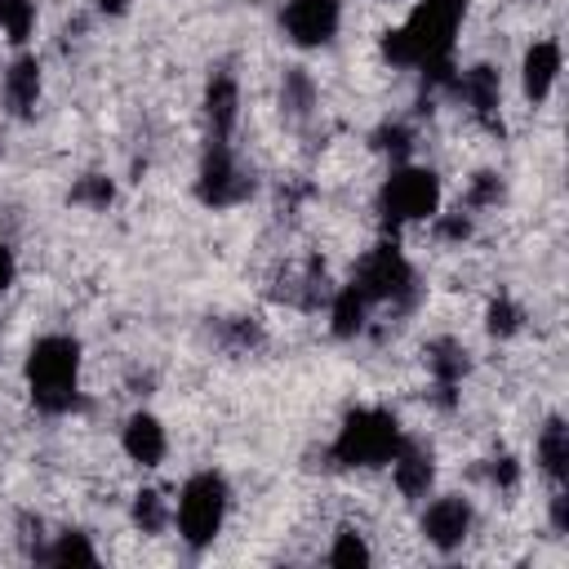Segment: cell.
<instances>
[{
  "instance_id": "obj_16",
  "label": "cell",
  "mask_w": 569,
  "mask_h": 569,
  "mask_svg": "<svg viewBox=\"0 0 569 569\" xmlns=\"http://www.w3.org/2000/svg\"><path fill=\"white\" fill-rule=\"evenodd\" d=\"M427 369H431V378H436L440 391H453L462 382V373H467V347L458 338L427 342Z\"/></svg>"
},
{
  "instance_id": "obj_9",
  "label": "cell",
  "mask_w": 569,
  "mask_h": 569,
  "mask_svg": "<svg viewBox=\"0 0 569 569\" xmlns=\"http://www.w3.org/2000/svg\"><path fill=\"white\" fill-rule=\"evenodd\" d=\"M422 533H427V542L440 547V551L462 547L467 533H471V502H467L462 493H445V498H436V502L422 511Z\"/></svg>"
},
{
  "instance_id": "obj_24",
  "label": "cell",
  "mask_w": 569,
  "mask_h": 569,
  "mask_svg": "<svg viewBox=\"0 0 569 569\" xmlns=\"http://www.w3.org/2000/svg\"><path fill=\"white\" fill-rule=\"evenodd\" d=\"M71 200H80V204H89V209H107V204H111V182H107L102 173H84V178L76 182Z\"/></svg>"
},
{
  "instance_id": "obj_32",
  "label": "cell",
  "mask_w": 569,
  "mask_h": 569,
  "mask_svg": "<svg viewBox=\"0 0 569 569\" xmlns=\"http://www.w3.org/2000/svg\"><path fill=\"white\" fill-rule=\"evenodd\" d=\"M98 9H102V13H124L129 0H98Z\"/></svg>"
},
{
  "instance_id": "obj_11",
  "label": "cell",
  "mask_w": 569,
  "mask_h": 569,
  "mask_svg": "<svg viewBox=\"0 0 569 569\" xmlns=\"http://www.w3.org/2000/svg\"><path fill=\"white\" fill-rule=\"evenodd\" d=\"M204 120H209V133H213L218 142L231 138V129H236V120H240V84H236V76L218 71V76L209 80V89H204Z\"/></svg>"
},
{
  "instance_id": "obj_10",
  "label": "cell",
  "mask_w": 569,
  "mask_h": 569,
  "mask_svg": "<svg viewBox=\"0 0 569 569\" xmlns=\"http://www.w3.org/2000/svg\"><path fill=\"white\" fill-rule=\"evenodd\" d=\"M387 467H391V480L405 498H427V489L436 485V458L418 440H400V449L391 453Z\"/></svg>"
},
{
  "instance_id": "obj_31",
  "label": "cell",
  "mask_w": 569,
  "mask_h": 569,
  "mask_svg": "<svg viewBox=\"0 0 569 569\" xmlns=\"http://www.w3.org/2000/svg\"><path fill=\"white\" fill-rule=\"evenodd\" d=\"M13 276H18V262H13V249L0 240V289H9L13 284Z\"/></svg>"
},
{
  "instance_id": "obj_12",
  "label": "cell",
  "mask_w": 569,
  "mask_h": 569,
  "mask_svg": "<svg viewBox=\"0 0 569 569\" xmlns=\"http://www.w3.org/2000/svg\"><path fill=\"white\" fill-rule=\"evenodd\" d=\"M120 445H124V453H129L133 462H142V467H156V462L169 453V436H164V427H160L156 413H133V418L124 422V431H120Z\"/></svg>"
},
{
  "instance_id": "obj_6",
  "label": "cell",
  "mask_w": 569,
  "mask_h": 569,
  "mask_svg": "<svg viewBox=\"0 0 569 569\" xmlns=\"http://www.w3.org/2000/svg\"><path fill=\"white\" fill-rule=\"evenodd\" d=\"M227 516V480L218 471H196L178 493V533L187 547H209Z\"/></svg>"
},
{
  "instance_id": "obj_27",
  "label": "cell",
  "mask_w": 569,
  "mask_h": 569,
  "mask_svg": "<svg viewBox=\"0 0 569 569\" xmlns=\"http://www.w3.org/2000/svg\"><path fill=\"white\" fill-rule=\"evenodd\" d=\"M498 196H502V182H498V173H476L467 204H471V209H485V204H493Z\"/></svg>"
},
{
  "instance_id": "obj_25",
  "label": "cell",
  "mask_w": 569,
  "mask_h": 569,
  "mask_svg": "<svg viewBox=\"0 0 569 569\" xmlns=\"http://www.w3.org/2000/svg\"><path fill=\"white\" fill-rule=\"evenodd\" d=\"M485 325H489L493 338H511L520 329V307L511 298H498V302H489V320Z\"/></svg>"
},
{
  "instance_id": "obj_7",
  "label": "cell",
  "mask_w": 569,
  "mask_h": 569,
  "mask_svg": "<svg viewBox=\"0 0 569 569\" xmlns=\"http://www.w3.org/2000/svg\"><path fill=\"white\" fill-rule=\"evenodd\" d=\"M249 191H253V178H244V169L236 164L231 147L218 142V138H209V151H204V160H200V178H196V196H200V204H209V209H227V204H240Z\"/></svg>"
},
{
  "instance_id": "obj_18",
  "label": "cell",
  "mask_w": 569,
  "mask_h": 569,
  "mask_svg": "<svg viewBox=\"0 0 569 569\" xmlns=\"http://www.w3.org/2000/svg\"><path fill=\"white\" fill-rule=\"evenodd\" d=\"M365 320H369L365 293H360L356 284H342V289L333 293V307H329V329H333L338 338H356V333L365 329Z\"/></svg>"
},
{
  "instance_id": "obj_4",
  "label": "cell",
  "mask_w": 569,
  "mask_h": 569,
  "mask_svg": "<svg viewBox=\"0 0 569 569\" xmlns=\"http://www.w3.org/2000/svg\"><path fill=\"white\" fill-rule=\"evenodd\" d=\"M440 209V178L422 164H396L378 191V213L387 227H405L418 218H436Z\"/></svg>"
},
{
  "instance_id": "obj_14",
  "label": "cell",
  "mask_w": 569,
  "mask_h": 569,
  "mask_svg": "<svg viewBox=\"0 0 569 569\" xmlns=\"http://www.w3.org/2000/svg\"><path fill=\"white\" fill-rule=\"evenodd\" d=\"M40 102V62L36 58H13L9 71H4V107L13 116H31Z\"/></svg>"
},
{
  "instance_id": "obj_8",
  "label": "cell",
  "mask_w": 569,
  "mask_h": 569,
  "mask_svg": "<svg viewBox=\"0 0 569 569\" xmlns=\"http://www.w3.org/2000/svg\"><path fill=\"white\" fill-rule=\"evenodd\" d=\"M338 22H342V0H289L280 13L284 36L302 49L329 44L338 36Z\"/></svg>"
},
{
  "instance_id": "obj_1",
  "label": "cell",
  "mask_w": 569,
  "mask_h": 569,
  "mask_svg": "<svg viewBox=\"0 0 569 569\" xmlns=\"http://www.w3.org/2000/svg\"><path fill=\"white\" fill-rule=\"evenodd\" d=\"M467 0H418L405 27L382 36V58L391 67H427L453 53V36L462 27Z\"/></svg>"
},
{
  "instance_id": "obj_17",
  "label": "cell",
  "mask_w": 569,
  "mask_h": 569,
  "mask_svg": "<svg viewBox=\"0 0 569 569\" xmlns=\"http://www.w3.org/2000/svg\"><path fill=\"white\" fill-rule=\"evenodd\" d=\"M538 467L556 485L569 476V427H565V418H547V427L538 431Z\"/></svg>"
},
{
  "instance_id": "obj_28",
  "label": "cell",
  "mask_w": 569,
  "mask_h": 569,
  "mask_svg": "<svg viewBox=\"0 0 569 569\" xmlns=\"http://www.w3.org/2000/svg\"><path fill=\"white\" fill-rule=\"evenodd\" d=\"M436 236L458 244V240H467V236H471V218H467L462 209H458V213H440V218H436Z\"/></svg>"
},
{
  "instance_id": "obj_23",
  "label": "cell",
  "mask_w": 569,
  "mask_h": 569,
  "mask_svg": "<svg viewBox=\"0 0 569 569\" xmlns=\"http://www.w3.org/2000/svg\"><path fill=\"white\" fill-rule=\"evenodd\" d=\"M133 525H138L142 533H160V529L169 525L164 498H160L156 489H147V493H138V498H133Z\"/></svg>"
},
{
  "instance_id": "obj_19",
  "label": "cell",
  "mask_w": 569,
  "mask_h": 569,
  "mask_svg": "<svg viewBox=\"0 0 569 569\" xmlns=\"http://www.w3.org/2000/svg\"><path fill=\"white\" fill-rule=\"evenodd\" d=\"M280 107L289 116H307L316 107V80L302 67H289L284 71V80H280Z\"/></svg>"
},
{
  "instance_id": "obj_26",
  "label": "cell",
  "mask_w": 569,
  "mask_h": 569,
  "mask_svg": "<svg viewBox=\"0 0 569 569\" xmlns=\"http://www.w3.org/2000/svg\"><path fill=\"white\" fill-rule=\"evenodd\" d=\"M373 147L387 151V156H396V160H405L409 147H413V133H409L405 124H382V129L373 133Z\"/></svg>"
},
{
  "instance_id": "obj_21",
  "label": "cell",
  "mask_w": 569,
  "mask_h": 569,
  "mask_svg": "<svg viewBox=\"0 0 569 569\" xmlns=\"http://www.w3.org/2000/svg\"><path fill=\"white\" fill-rule=\"evenodd\" d=\"M31 27H36V4L31 0H0V31H4V40L22 44L31 36Z\"/></svg>"
},
{
  "instance_id": "obj_15",
  "label": "cell",
  "mask_w": 569,
  "mask_h": 569,
  "mask_svg": "<svg viewBox=\"0 0 569 569\" xmlns=\"http://www.w3.org/2000/svg\"><path fill=\"white\" fill-rule=\"evenodd\" d=\"M453 93H462V102H467L480 120H493V111H498V102H502V80H498L493 67L480 62V67H471V71L458 76Z\"/></svg>"
},
{
  "instance_id": "obj_20",
  "label": "cell",
  "mask_w": 569,
  "mask_h": 569,
  "mask_svg": "<svg viewBox=\"0 0 569 569\" xmlns=\"http://www.w3.org/2000/svg\"><path fill=\"white\" fill-rule=\"evenodd\" d=\"M40 560H49V565H98V551L89 547V538L80 529H67V533L53 538V547Z\"/></svg>"
},
{
  "instance_id": "obj_29",
  "label": "cell",
  "mask_w": 569,
  "mask_h": 569,
  "mask_svg": "<svg viewBox=\"0 0 569 569\" xmlns=\"http://www.w3.org/2000/svg\"><path fill=\"white\" fill-rule=\"evenodd\" d=\"M489 476H493V485H502V489H511V485L520 480V467H516V458H493V467H489Z\"/></svg>"
},
{
  "instance_id": "obj_13",
  "label": "cell",
  "mask_w": 569,
  "mask_h": 569,
  "mask_svg": "<svg viewBox=\"0 0 569 569\" xmlns=\"http://www.w3.org/2000/svg\"><path fill=\"white\" fill-rule=\"evenodd\" d=\"M560 76V44L556 40H533L529 53H525V67H520V80H525V98L529 102H542L551 93Z\"/></svg>"
},
{
  "instance_id": "obj_5",
  "label": "cell",
  "mask_w": 569,
  "mask_h": 569,
  "mask_svg": "<svg viewBox=\"0 0 569 569\" xmlns=\"http://www.w3.org/2000/svg\"><path fill=\"white\" fill-rule=\"evenodd\" d=\"M351 284L365 293V302H387V307H413L418 298V280H413V267L409 258L396 249V244H373L360 262H356V276Z\"/></svg>"
},
{
  "instance_id": "obj_22",
  "label": "cell",
  "mask_w": 569,
  "mask_h": 569,
  "mask_svg": "<svg viewBox=\"0 0 569 569\" xmlns=\"http://www.w3.org/2000/svg\"><path fill=\"white\" fill-rule=\"evenodd\" d=\"M369 560H373V551H369V542H365L356 529H342V533L333 538V547H329V565L351 569V565H369Z\"/></svg>"
},
{
  "instance_id": "obj_2",
  "label": "cell",
  "mask_w": 569,
  "mask_h": 569,
  "mask_svg": "<svg viewBox=\"0 0 569 569\" xmlns=\"http://www.w3.org/2000/svg\"><path fill=\"white\" fill-rule=\"evenodd\" d=\"M80 387V342L71 333H44L27 351V391L40 413H71Z\"/></svg>"
},
{
  "instance_id": "obj_30",
  "label": "cell",
  "mask_w": 569,
  "mask_h": 569,
  "mask_svg": "<svg viewBox=\"0 0 569 569\" xmlns=\"http://www.w3.org/2000/svg\"><path fill=\"white\" fill-rule=\"evenodd\" d=\"M551 529H556V533L569 529V498H565V489L551 493Z\"/></svg>"
},
{
  "instance_id": "obj_3",
  "label": "cell",
  "mask_w": 569,
  "mask_h": 569,
  "mask_svg": "<svg viewBox=\"0 0 569 569\" xmlns=\"http://www.w3.org/2000/svg\"><path fill=\"white\" fill-rule=\"evenodd\" d=\"M405 431H400V418L391 409H351L333 436V462L338 467H387L391 453L400 449Z\"/></svg>"
}]
</instances>
